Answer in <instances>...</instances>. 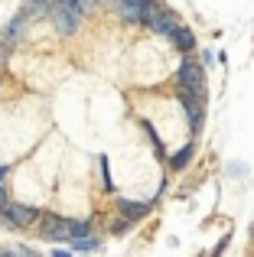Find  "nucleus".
Returning <instances> with one entry per match:
<instances>
[{
    "mask_svg": "<svg viewBox=\"0 0 254 257\" xmlns=\"http://www.w3.org/2000/svg\"><path fill=\"white\" fill-rule=\"evenodd\" d=\"M179 88L183 91H192V94H199L202 98V91H205V75H202V69H199L192 59H186L183 65H179Z\"/></svg>",
    "mask_w": 254,
    "mask_h": 257,
    "instance_id": "obj_1",
    "label": "nucleus"
},
{
    "mask_svg": "<svg viewBox=\"0 0 254 257\" xmlns=\"http://www.w3.org/2000/svg\"><path fill=\"white\" fill-rule=\"evenodd\" d=\"M52 23H56V33L72 36V33L78 30V23H82V13L72 10V7H56L52 4Z\"/></svg>",
    "mask_w": 254,
    "mask_h": 257,
    "instance_id": "obj_2",
    "label": "nucleus"
},
{
    "mask_svg": "<svg viewBox=\"0 0 254 257\" xmlns=\"http://www.w3.org/2000/svg\"><path fill=\"white\" fill-rule=\"evenodd\" d=\"M4 212H7V218H10L13 225H20V228L33 225V221L39 218V212H36V208H30V205H7Z\"/></svg>",
    "mask_w": 254,
    "mask_h": 257,
    "instance_id": "obj_3",
    "label": "nucleus"
},
{
    "mask_svg": "<svg viewBox=\"0 0 254 257\" xmlns=\"http://www.w3.org/2000/svg\"><path fill=\"white\" fill-rule=\"evenodd\" d=\"M43 234H46L49 241L65 238V234H69V221L59 218V215H46V218H43Z\"/></svg>",
    "mask_w": 254,
    "mask_h": 257,
    "instance_id": "obj_4",
    "label": "nucleus"
},
{
    "mask_svg": "<svg viewBox=\"0 0 254 257\" xmlns=\"http://www.w3.org/2000/svg\"><path fill=\"white\" fill-rule=\"evenodd\" d=\"M147 26H150V30H153V33H166V36H170V33H173V30H176V17H173V13H170V10H160V13H157V17H153V20H150V23H147Z\"/></svg>",
    "mask_w": 254,
    "mask_h": 257,
    "instance_id": "obj_5",
    "label": "nucleus"
},
{
    "mask_svg": "<svg viewBox=\"0 0 254 257\" xmlns=\"http://www.w3.org/2000/svg\"><path fill=\"white\" fill-rule=\"evenodd\" d=\"M170 39H173V46H176L179 52H192L196 49V36H192L189 30H183V26H176V30L170 33Z\"/></svg>",
    "mask_w": 254,
    "mask_h": 257,
    "instance_id": "obj_6",
    "label": "nucleus"
},
{
    "mask_svg": "<svg viewBox=\"0 0 254 257\" xmlns=\"http://www.w3.org/2000/svg\"><path fill=\"white\" fill-rule=\"evenodd\" d=\"M23 26H26V17L20 13V17H13L10 23H7V30H4V36H0V39H4V43H17L20 33H23Z\"/></svg>",
    "mask_w": 254,
    "mask_h": 257,
    "instance_id": "obj_7",
    "label": "nucleus"
},
{
    "mask_svg": "<svg viewBox=\"0 0 254 257\" xmlns=\"http://www.w3.org/2000/svg\"><path fill=\"white\" fill-rule=\"evenodd\" d=\"M52 7V0H26V7H23V17L30 20V17H39V13H46Z\"/></svg>",
    "mask_w": 254,
    "mask_h": 257,
    "instance_id": "obj_8",
    "label": "nucleus"
},
{
    "mask_svg": "<svg viewBox=\"0 0 254 257\" xmlns=\"http://www.w3.org/2000/svg\"><path fill=\"white\" fill-rule=\"evenodd\" d=\"M114 7L127 23H140V7H131V4H124V0H114Z\"/></svg>",
    "mask_w": 254,
    "mask_h": 257,
    "instance_id": "obj_9",
    "label": "nucleus"
},
{
    "mask_svg": "<svg viewBox=\"0 0 254 257\" xmlns=\"http://www.w3.org/2000/svg\"><path fill=\"white\" fill-rule=\"evenodd\" d=\"M88 231H91V228L85 225V221H69V238L72 241H85V238H88Z\"/></svg>",
    "mask_w": 254,
    "mask_h": 257,
    "instance_id": "obj_10",
    "label": "nucleus"
},
{
    "mask_svg": "<svg viewBox=\"0 0 254 257\" xmlns=\"http://www.w3.org/2000/svg\"><path fill=\"white\" fill-rule=\"evenodd\" d=\"M124 215L127 218H140V215H147V205H140V202H121Z\"/></svg>",
    "mask_w": 254,
    "mask_h": 257,
    "instance_id": "obj_11",
    "label": "nucleus"
},
{
    "mask_svg": "<svg viewBox=\"0 0 254 257\" xmlns=\"http://www.w3.org/2000/svg\"><path fill=\"white\" fill-rule=\"evenodd\" d=\"M189 157H192V147H183V150L176 153V160H173V166H176V170H179V166H186V163H189Z\"/></svg>",
    "mask_w": 254,
    "mask_h": 257,
    "instance_id": "obj_12",
    "label": "nucleus"
},
{
    "mask_svg": "<svg viewBox=\"0 0 254 257\" xmlns=\"http://www.w3.org/2000/svg\"><path fill=\"white\" fill-rule=\"evenodd\" d=\"M75 247H78V251H95V247H98V241L85 238V241H75Z\"/></svg>",
    "mask_w": 254,
    "mask_h": 257,
    "instance_id": "obj_13",
    "label": "nucleus"
},
{
    "mask_svg": "<svg viewBox=\"0 0 254 257\" xmlns=\"http://www.w3.org/2000/svg\"><path fill=\"white\" fill-rule=\"evenodd\" d=\"M10 257H39L36 251H30V247H13V254Z\"/></svg>",
    "mask_w": 254,
    "mask_h": 257,
    "instance_id": "obj_14",
    "label": "nucleus"
},
{
    "mask_svg": "<svg viewBox=\"0 0 254 257\" xmlns=\"http://www.w3.org/2000/svg\"><path fill=\"white\" fill-rule=\"evenodd\" d=\"M7 59H10V43L0 39V62H7Z\"/></svg>",
    "mask_w": 254,
    "mask_h": 257,
    "instance_id": "obj_15",
    "label": "nucleus"
},
{
    "mask_svg": "<svg viewBox=\"0 0 254 257\" xmlns=\"http://www.w3.org/2000/svg\"><path fill=\"white\" fill-rule=\"evenodd\" d=\"M127 225H131V221H114V234H124Z\"/></svg>",
    "mask_w": 254,
    "mask_h": 257,
    "instance_id": "obj_16",
    "label": "nucleus"
},
{
    "mask_svg": "<svg viewBox=\"0 0 254 257\" xmlns=\"http://www.w3.org/2000/svg\"><path fill=\"white\" fill-rule=\"evenodd\" d=\"M0 208H7V195H4V186H0Z\"/></svg>",
    "mask_w": 254,
    "mask_h": 257,
    "instance_id": "obj_17",
    "label": "nucleus"
},
{
    "mask_svg": "<svg viewBox=\"0 0 254 257\" xmlns=\"http://www.w3.org/2000/svg\"><path fill=\"white\" fill-rule=\"evenodd\" d=\"M124 4H131V7H144L147 0H124Z\"/></svg>",
    "mask_w": 254,
    "mask_h": 257,
    "instance_id": "obj_18",
    "label": "nucleus"
},
{
    "mask_svg": "<svg viewBox=\"0 0 254 257\" xmlns=\"http://www.w3.org/2000/svg\"><path fill=\"white\" fill-rule=\"evenodd\" d=\"M4 179H7V166H0V186H4Z\"/></svg>",
    "mask_w": 254,
    "mask_h": 257,
    "instance_id": "obj_19",
    "label": "nucleus"
},
{
    "mask_svg": "<svg viewBox=\"0 0 254 257\" xmlns=\"http://www.w3.org/2000/svg\"><path fill=\"white\" fill-rule=\"evenodd\" d=\"M52 257H72V254H69V251H56Z\"/></svg>",
    "mask_w": 254,
    "mask_h": 257,
    "instance_id": "obj_20",
    "label": "nucleus"
}]
</instances>
